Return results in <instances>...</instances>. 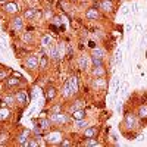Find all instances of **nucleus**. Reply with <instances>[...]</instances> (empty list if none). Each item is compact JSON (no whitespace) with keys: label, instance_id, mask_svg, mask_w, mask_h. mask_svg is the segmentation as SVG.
<instances>
[{"label":"nucleus","instance_id":"36","mask_svg":"<svg viewBox=\"0 0 147 147\" xmlns=\"http://www.w3.org/2000/svg\"><path fill=\"white\" fill-rule=\"evenodd\" d=\"M59 146L60 147H69V146H72V141L69 140V138H62V140H60V143H59Z\"/></svg>","mask_w":147,"mask_h":147},{"label":"nucleus","instance_id":"38","mask_svg":"<svg viewBox=\"0 0 147 147\" xmlns=\"http://www.w3.org/2000/svg\"><path fill=\"white\" fill-rule=\"evenodd\" d=\"M55 15H53V12L50 10V9H44V18L46 19H52Z\"/></svg>","mask_w":147,"mask_h":147},{"label":"nucleus","instance_id":"28","mask_svg":"<svg viewBox=\"0 0 147 147\" xmlns=\"http://www.w3.org/2000/svg\"><path fill=\"white\" fill-rule=\"evenodd\" d=\"M72 115V118L74 119H84L85 118V110H84V107H81V109H78V110H74V112L71 113Z\"/></svg>","mask_w":147,"mask_h":147},{"label":"nucleus","instance_id":"21","mask_svg":"<svg viewBox=\"0 0 147 147\" xmlns=\"http://www.w3.org/2000/svg\"><path fill=\"white\" fill-rule=\"evenodd\" d=\"M44 93H46V99H47V100H53L55 97L57 96V90L53 87V85H47Z\"/></svg>","mask_w":147,"mask_h":147},{"label":"nucleus","instance_id":"34","mask_svg":"<svg viewBox=\"0 0 147 147\" xmlns=\"http://www.w3.org/2000/svg\"><path fill=\"white\" fill-rule=\"evenodd\" d=\"M82 144L87 146V147H97V146H100V143L97 141V138H85V141Z\"/></svg>","mask_w":147,"mask_h":147},{"label":"nucleus","instance_id":"3","mask_svg":"<svg viewBox=\"0 0 147 147\" xmlns=\"http://www.w3.org/2000/svg\"><path fill=\"white\" fill-rule=\"evenodd\" d=\"M97 7H99L100 12L107 13V15L115 12V3H113V0H99V2H97Z\"/></svg>","mask_w":147,"mask_h":147},{"label":"nucleus","instance_id":"12","mask_svg":"<svg viewBox=\"0 0 147 147\" xmlns=\"http://www.w3.org/2000/svg\"><path fill=\"white\" fill-rule=\"evenodd\" d=\"M62 138H63V136H62V132H60V131H50V134L46 137L49 144H57V146H59V143H60Z\"/></svg>","mask_w":147,"mask_h":147},{"label":"nucleus","instance_id":"27","mask_svg":"<svg viewBox=\"0 0 147 147\" xmlns=\"http://www.w3.org/2000/svg\"><path fill=\"white\" fill-rule=\"evenodd\" d=\"M91 66H105V59L91 55Z\"/></svg>","mask_w":147,"mask_h":147},{"label":"nucleus","instance_id":"25","mask_svg":"<svg viewBox=\"0 0 147 147\" xmlns=\"http://www.w3.org/2000/svg\"><path fill=\"white\" fill-rule=\"evenodd\" d=\"M137 116L140 118V119H147V103H143V105H140V107H138V112H137Z\"/></svg>","mask_w":147,"mask_h":147},{"label":"nucleus","instance_id":"26","mask_svg":"<svg viewBox=\"0 0 147 147\" xmlns=\"http://www.w3.org/2000/svg\"><path fill=\"white\" fill-rule=\"evenodd\" d=\"M50 44H53V38H52V35L50 34H46L41 37V47L43 49H47Z\"/></svg>","mask_w":147,"mask_h":147},{"label":"nucleus","instance_id":"24","mask_svg":"<svg viewBox=\"0 0 147 147\" xmlns=\"http://www.w3.org/2000/svg\"><path fill=\"white\" fill-rule=\"evenodd\" d=\"M38 125H40L44 131H47V129L52 128V121L49 119V118H40V119H38Z\"/></svg>","mask_w":147,"mask_h":147},{"label":"nucleus","instance_id":"37","mask_svg":"<svg viewBox=\"0 0 147 147\" xmlns=\"http://www.w3.org/2000/svg\"><path fill=\"white\" fill-rule=\"evenodd\" d=\"M115 60H116V65H121L122 63V52L119 50H116V53H115Z\"/></svg>","mask_w":147,"mask_h":147},{"label":"nucleus","instance_id":"10","mask_svg":"<svg viewBox=\"0 0 147 147\" xmlns=\"http://www.w3.org/2000/svg\"><path fill=\"white\" fill-rule=\"evenodd\" d=\"M3 10H5V13L15 16V15H18V12H19V5L16 2H6L3 5Z\"/></svg>","mask_w":147,"mask_h":147},{"label":"nucleus","instance_id":"13","mask_svg":"<svg viewBox=\"0 0 147 147\" xmlns=\"http://www.w3.org/2000/svg\"><path fill=\"white\" fill-rule=\"evenodd\" d=\"M15 99H16V103L19 106H27L28 105V94L24 90H16L15 91Z\"/></svg>","mask_w":147,"mask_h":147},{"label":"nucleus","instance_id":"9","mask_svg":"<svg viewBox=\"0 0 147 147\" xmlns=\"http://www.w3.org/2000/svg\"><path fill=\"white\" fill-rule=\"evenodd\" d=\"M22 18L25 21H34L37 18H41V12L38 9H35V7H30L22 13Z\"/></svg>","mask_w":147,"mask_h":147},{"label":"nucleus","instance_id":"17","mask_svg":"<svg viewBox=\"0 0 147 147\" xmlns=\"http://www.w3.org/2000/svg\"><path fill=\"white\" fill-rule=\"evenodd\" d=\"M93 87L97 90H105L107 87V81L105 77H94L93 78Z\"/></svg>","mask_w":147,"mask_h":147},{"label":"nucleus","instance_id":"11","mask_svg":"<svg viewBox=\"0 0 147 147\" xmlns=\"http://www.w3.org/2000/svg\"><path fill=\"white\" fill-rule=\"evenodd\" d=\"M47 56H49V59L52 60V62H59L60 60V56H59V52H57V44H50L47 49Z\"/></svg>","mask_w":147,"mask_h":147},{"label":"nucleus","instance_id":"31","mask_svg":"<svg viewBox=\"0 0 147 147\" xmlns=\"http://www.w3.org/2000/svg\"><path fill=\"white\" fill-rule=\"evenodd\" d=\"M87 127H88V122L85 121V118H84V119H77V121H75V128H77V129H82V131H84Z\"/></svg>","mask_w":147,"mask_h":147},{"label":"nucleus","instance_id":"14","mask_svg":"<svg viewBox=\"0 0 147 147\" xmlns=\"http://www.w3.org/2000/svg\"><path fill=\"white\" fill-rule=\"evenodd\" d=\"M68 82H69V87H71V91L74 96H77L80 93V82H78V78L77 75H71L68 78Z\"/></svg>","mask_w":147,"mask_h":147},{"label":"nucleus","instance_id":"30","mask_svg":"<svg viewBox=\"0 0 147 147\" xmlns=\"http://www.w3.org/2000/svg\"><path fill=\"white\" fill-rule=\"evenodd\" d=\"M81 107H84V100H81V99H77L75 102H74V103L71 105L69 110H71V113H72L74 110H78V109H81Z\"/></svg>","mask_w":147,"mask_h":147},{"label":"nucleus","instance_id":"4","mask_svg":"<svg viewBox=\"0 0 147 147\" xmlns=\"http://www.w3.org/2000/svg\"><path fill=\"white\" fill-rule=\"evenodd\" d=\"M49 119L52 121V124L55 125H66L69 122V115H65L62 112H57V113H50Z\"/></svg>","mask_w":147,"mask_h":147},{"label":"nucleus","instance_id":"1","mask_svg":"<svg viewBox=\"0 0 147 147\" xmlns=\"http://www.w3.org/2000/svg\"><path fill=\"white\" fill-rule=\"evenodd\" d=\"M125 127V129L127 131H131V129H134L137 125H138V116L134 113V112H131V110H128V112H125V116H124V124H122Z\"/></svg>","mask_w":147,"mask_h":147},{"label":"nucleus","instance_id":"5","mask_svg":"<svg viewBox=\"0 0 147 147\" xmlns=\"http://www.w3.org/2000/svg\"><path fill=\"white\" fill-rule=\"evenodd\" d=\"M24 25H25V19L19 15H15L10 19V30L13 32H21L24 30Z\"/></svg>","mask_w":147,"mask_h":147},{"label":"nucleus","instance_id":"23","mask_svg":"<svg viewBox=\"0 0 147 147\" xmlns=\"http://www.w3.org/2000/svg\"><path fill=\"white\" fill-rule=\"evenodd\" d=\"M9 116H10V107H7V106L0 107V122L9 119Z\"/></svg>","mask_w":147,"mask_h":147},{"label":"nucleus","instance_id":"2","mask_svg":"<svg viewBox=\"0 0 147 147\" xmlns=\"http://www.w3.org/2000/svg\"><path fill=\"white\" fill-rule=\"evenodd\" d=\"M38 63H40V56L38 55H28L24 60V68L28 71H35L38 69Z\"/></svg>","mask_w":147,"mask_h":147},{"label":"nucleus","instance_id":"7","mask_svg":"<svg viewBox=\"0 0 147 147\" xmlns=\"http://www.w3.org/2000/svg\"><path fill=\"white\" fill-rule=\"evenodd\" d=\"M31 138V132L28 129H22L18 136H16V143L22 147H27L28 146V141Z\"/></svg>","mask_w":147,"mask_h":147},{"label":"nucleus","instance_id":"35","mask_svg":"<svg viewBox=\"0 0 147 147\" xmlns=\"http://www.w3.org/2000/svg\"><path fill=\"white\" fill-rule=\"evenodd\" d=\"M9 138L7 132H0V146H6V141Z\"/></svg>","mask_w":147,"mask_h":147},{"label":"nucleus","instance_id":"42","mask_svg":"<svg viewBox=\"0 0 147 147\" xmlns=\"http://www.w3.org/2000/svg\"><path fill=\"white\" fill-rule=\"evenodd\" d=\"M128 12H129L128 7H124V13H125V15H128Z\"/></svg>","mask_w":147,"mask_h":147},{"label":"nucleus","instance_id":"8","mask_svg":"<svg viewBox=\"0 0 147 147\" xmlns=\"http://www.w3.org/2000/svg\"><path fill=\"white\" fill-rule=\"evenodd\" d=\"M100 16H102V13L97 6H91L85 10V19H88V21H99Z\"/></svg>","mask_w":147,"mask_h":147},{"label":"nucleus","instance_id":"16","mask_svg":"<svg viewBox=\"0 0 147 147\" xmlns=\"http://www.w3.org/2000/svg\"><path fill=\"white\" fill-rule=\"evenodd\" d=\"M21 80H22V78L15 80V75L12 74V77H7V78L5 80V85H6L7 88H13V90H15V88H18L19 85H21Z\"/></svg>","mask_w":147,"mask_h":147},{"label":"nucleus","instance_id":"33","mask_svg":"<svg viewBox=\"0 0 147 147\" xmlns=\"http://www.w3.org/2000/svg\"><path fill=\"white\" fill-rule=\"evenodd\" d=\"M9 75H10V71L6 69V66H2V65H0V81H5Z\"/></svg>","mask_w":147,"mask_h":147},{"label":"nucleus","instance_id":"19","mask_svg":"<svg viewBox=\"0 0 147 147\" xmlns=\"http://www.w3.org/2000/svg\"><path fill=\"white\" fill-rule=\"evenodd\" d=\"M21 40H22L24 44H31V43H34V32H31V31H24V32L21 34Z\"/></svg>","mask_w":147,"mask_h":147},{"label":"nucleus","instance_id":"15","mask_svg":"<svg viewBox=\"0 0 147 147\" xmlns=\"http://www.w3.org/2000/svg\"><path fill=\"white\" fill-rule=\"evenodd\" d=\"M2 106H7V107H12L16 105V99H15V93H7L2 97Z\"/></svg>","mask_w":147,"mask_h":147},{"label":"nucleus","instance_id":"45","mask_svg":"<svg viewBox=\"0 0 147 147\" xmlns=\"http://www.w3.org/2000/svg\"><path fill=\"white\" fill-rule=\"evenodd\" d=\"M69 2H74V3H75V2H78V0H69Z\"/></svg>","mask_w":147,"mask_h":147},{"label":"nucleus","instance_id":"40","mask_svg":"<svg viewBox=\"0 0 147 147\" xmlns=\"http://www.w3.org/2000/svg\"><path fill=\"white\" fill-rule=\"evenodd\" d=\"M72 55H74V49H72V46L71 44H68V50H66V57L68 59H72Z\"/></svg>","mask_w":147,"mask_h":147},{"label":"nucleus","instance_id":"43","mask_svg":"<svg viewBox=\"0 0 147 147\" xmlns=\"http://www.w3.org/2000/svg\"><path fill=\"white\" fill-rule=\"evenodd\" d=\"M80 3H85V2H88V0H78Z\"/></svg>","mask_w":147,"mask_h":147},{"label":"nucleus","instance_id":"20","mask_svg":"<svg viewBox=\"0 0 147 147\" xmlns=\"http://www.w3.org/2000/svg\"><path fill=\"white\" fill-rule=\"evenodd\" d=\"M90 74L93 77H106V69L105 66H91Z\"/></svg>","mask_w":147,"mask_h":147},{"label":"nucleus","instance_id":"44","mask_svg":"<svg viewBox=\"0 0 147 147\" xmlns=\"http://www.w3.org/2000/svg\"><path fill=\"white\" fill-rule=\"evenodd\" d=\"M7 2V0H0V3H6Z\"/></svg>","mask_w":147,"mask_h":147},{"label":"nucleus","instance_id":"32","mask_svg":"<svg viewBox=\"0 0 147 147\" xmlns=\"http://www.w3.org/2000/svg\"><path fill=\"white\" fill-rule=\"evenodd\" d=\"M65 49H66V44H65L63 41H59V43H57V52H59L60 60H62V59L65 57V55H66V52H65Z\"/></svg>","mask_w":147,"mask_h":147},{"label":"nucleus","instance_id":"41","mask_svg":"<svg viewBox=\"0 0 147 147\" xmlns=\"http://www.w3.org/2000/svg\"><path fill=\"white\" fill-rule=\"evenodd\" d=\"M32 132H34V136H41V134H43V128H41L40 125H37V127L32 129Z\"/></svg>","mask_w":147,"mask_h":147},{"label":"nucleus","instance_id":"6","mask_svg":"<svg viewBox=\"0 0 147 147\" xmlns=\"http://www.w3.org/2000/svg\"><path fill=\"white\" fill-rule=\"evenodd\" d=\"M77 65H78V69L87 71L88 68H91V56H88L87 53L80 55L78 59H77Z\"/></svg>","mask_w":147,"mask_h":147},{"label":"nucleus","instance_id":"18","mask_svg":"<svg viewBox=\"0 0 147 147\" xmlns=\"http://www.w3.org/2000/svg\"><path fill=\"white\" fill-rule=\"evenodd\" d=\"M97 134H99V128L97 127H87L84 129V132H82V136H84V138H96L97 137Z\"/></svg>","mask_w":147,"mask_h":147},{"label":"nucleus","instance_id":"29","mask_svg":"<svg viewBox=\"0 0 147 147\" xmlns=\"http://www.w3.org/2000/svg\"><path fill=\"white\" fill-rule=\"evenodd\" d=\"M49 56L47 55H44V56H41L40 57V63H38V69H41V71H46L47 69V65H49Z\"/></svg>","mask_w":147,"mask_h":147},{"label":"nucleus","instance_id":"22","mask_svg":"<svg viewBox=\"0 0 147 147\" xmlns=\"http://www.w3.org/2000/svg\"><path fill=\"white\" fill-rule=\"evenodd\" d=\"M62 97H63V99H71V97H74V94H72V91H71V87H69L68 80H66V81H65V84H63V88H62Z\"/></svg>","mask_w":147,"mask_h":147},{"label":"nucleus","instance_id":"39","mask_svg":"<svg viewBox=\"0 0 147 147\" xmlns=\"http://www.w3.org/2000/svg\"><path fill=\"white\" fill-rule=\"evenodd\" d=\"M60 110H62V105H56V106L50 107V113H57Z\"/></svg>","mask_w":147,"mask_h":147}]
</instances>
